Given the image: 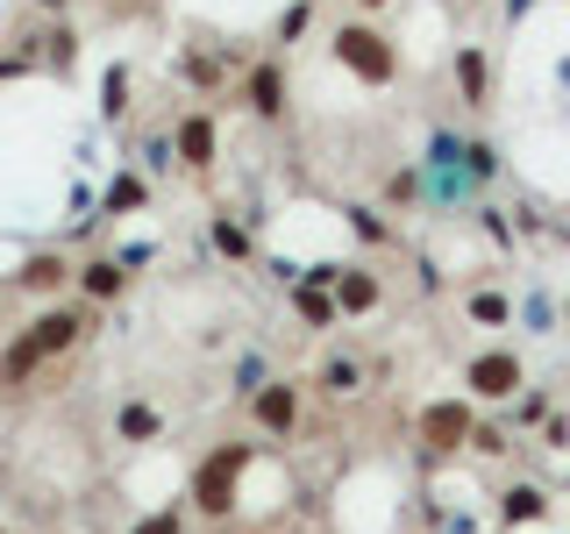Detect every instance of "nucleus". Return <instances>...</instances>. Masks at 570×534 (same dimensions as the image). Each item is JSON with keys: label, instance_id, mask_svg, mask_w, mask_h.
Segmentation results:
<instances>
[{"label": "nucleus", "instance_id": "obj_1", "mask_svg": "<svg viewBox=\"0 0 570 534\" xmlns=\"http://www.w3.org/2000/svg\"><path fill=\"white\" fill-rule=\"evenodd\" d=\"M86 328H94V320H86L79 307H43V314H36L29 328L8 343V349H0V385H8V392H22V385L36 378V370H43L50 356H65V349L79 343Z\"/></svg>", "mask_w": 570, "mask_h": 534}, {"label": "nucleus", "instance_id": "obj_2", "mask_svg": "<svg viewBox=\"0 0 570 534\" xmlns=\"http://www.w3.org/2000/svg\"><path fill=\"white\" fill-rule=\"evenodd\" d=\"M243 463H249V449L243 442H222L200 471H193V506L207 513V521H228V506H236V477H243Z\"/></svg>", "mask_w": 570, "mask_h": 534}, {"label": "nucleus", "instance_id": "obj_3", "mask_svg": "<svg viewBox=\"0 0 570 534\" xmlns=\"http://www.w3.org/2000/svg\"><path fill=\"white\" fill-rule=\"evenodd\" d=\"M335 58H343L364 86H385L392 71H400V50H392L371 22H343V29H335Z\"/></svg>", "mask_w": 570, "mask_h": 534}, {"label": "nucleus", "instance_id": "obj_4", "mask_svg": "<svg viewBox=\"0 0 570 534\" xmlns=\"http://www.w3.org/2000/svg\"><path fill=\"white\" fill-rule=\"evenodd\" d=\"M463 385H471V399L507 406V399H521L528 370H521V356H513V349H478L471 364H463Z\"/></svg>", "mask_w": 570, "mask_h": 534}, {"label": "nucleus", "instance_id": "obj_5", "mask_svg": "<svg viewBox=\"0 0 570 534\" xmlns=\"http://www.w3.org/2000/svg\"><path fill=\"white\" fill-rule=\"evenodd\" d=\"M471 435H478L471 399H435V406H421V442H428V449H463Z\"/></svg>", "mask_w": 570, "mask_h": 534}, {"label": "nucleus", "instance_id": "obj_6", "mask_svg": "<svg viewBox=\"0 0 570 534\" xmlns=\"http://www.w3.org/2000/svg\"><path fill=\"white\" fill-rule=\"evenodd\" d=\"M249 421H257L264 435H293V427H299V385H293V378L257 385V399H249Z\"/></svg>", "mask_w": 570, "mask_h": 534}, {"label": "nucleus", "instance_id": "obj_7", "mask_svg": "<svg viewBox=\"0 0 570 534\" xmlns=\"http://www.w3.org/2000/svg\"><path fill=\"white\" fill-rule=\"evenodd\" d=\"M499 521H507V527L549 521V492H542V485H507V498H499Z\"/></svg>", "mask_w": 570, "mask_h": 534}, {"label": "nucleus", "instance_id": "obj_8", "mask_svg": "<svg viewBox=\"0 0 570 534\" xmlns=\"http://www.w3.org/2000/svg\"><path fill=\"white\" fill-rule=\"evenodd\" d=\"M178 157H186L193 171L214 165V121L207 115H186V121H178Z\"/></svg>", "mask_w": 570, "mask_h": 534}, {"label": "nucleus", "instance_id": "obj_9", "mask_svg": "<svg viewBox=\"0 0 570 534\" xmlns=\"http://www.w3.org/2000/svg\"><path fill=\"white\" fill-rule=\"evenodd\" d=\"M249 107H257L264 121L285 115V79H278V65H257V71H249Z\"/></svg>", "mask_w": 570, "mask_h": 534}, {"label": "nucleus", "instance_id": "obj_10", "mask_svg": "<svg viewBox=\"0 0 570 534\" xmlns=\"http://www.w3.org/2000/svg\"><path fill=\"white\" fill-rule=\"evenodd\" d=\"M335 307H343V314H371V307H379V278H371V271H343V278H335Z\"/></svg>", "mask_w": 570, "mask_h": 534}, {"label": "nucleus", "instance_id": "obj_11", "mask_svg": "<svg viewBox=\"0 0 570 534\" xmlns=\"http://www.w3.org/2000/svg\"><path fill=\"white\" fill-rule=\"evenodd\" d=\"M65 278H71V264H65V257H29L14 285H22V293H65Z\"/></svg>", "mask_w": 570, "mask_h": 534}, {"label": "nucleus", "instance_id": "obj_12", "mask_svg": "<svg viewBox=\"0 0 570 534\" xmlns=\"http://www.w3.org/2000/svg\"><path fill=\"white\" fill-rule=\"evenodd\" d=\"M79 285H86V293H94V299H115L121 285H129V271H121L115 257H94V264H86V271H79Z\"/></svg>", "mask_w": 570, "mask_h": 534}, {"label": "nucleus", "instance_id": "obj_13", "mask_svg": "<svg viewBox=\"0 0 570 534\" xmlns=\"http://www.w3.org/2000/svg\"><path fill=\"white\" fill-rule=\"evenodd\" d=\"M293 307H299V314H307V320H314V328H328V320H335V314H343V307H335V299H328V293H321V285H299V293H293Z\"/></svg>", "mask_w": 570, "mask_h": 534}, {"label": "nucleus", "instance_id": "obj_14", "mask_svg": "<svg viewBox=\"0 0 570 534\" xmlns=\"http://www.w3.org/2000/svg\"><path fill=\"white\" fill-rule=\"evenodd\" d=\"M456 86H463V100H485V50H463L456 58Z\"/></svg>", "mask_w": 570, "mask_h": 534}, {"label": "nucleus", "instance_id": "obj_15", "mask_svg": "<svg viewBox=\"0 0 570 534\" xmlns=\"http://www.w3.org/2000/svg\"><path fill=\"white\" fill-rule=\"evenodd\" d=\"M321 385H328V392H335V399H343V392H356V385H364V370H356V364H350V356H335V364H328V370H321Z\"/></svg>", "mask_w": 570, "mask_h": 534}, {"label": "nucleus", "instance_id": "obj_16", "mask_svg": "<svg viewBox=\"0 0 570 534\" xmlns=\"http://www.w3.org/2000/svg\"><path fill=\"white\" fill-rule=\"evenodd\" d=\"M471 320H485V328H499V320H507V299H499V293H471Z\"/></svg>", "mask_w": 570, "mask_h": 534}, {"label": "nucleus", "instance_id": "obj_17", "mask_svg": "<svg viewBox=\"0 0 570 534\" xmlns=\"http://www.w3.org/2000/svg\"><path fill=\"white\" fill-rule=\"evenodd\" d=\"M214 243H222V249H228V257H249V236H243V228H236V221H214Z\"/></svg>", "mask_w": 570, "mask_h": 534}, {"label": "nucleus", "instance_id": "obj_18", "mask_svg": "<svg viewBox=\"0 0 570 534\" xmlns=\"http://www.w3.org/2000/svg\"><path fill=\"white\" fill-rule=\"evenodd\" d=\"M513 421H528V427H534V421H549V399H542V392H528V399L513 406Z\"/></svg>", "mask_w": 570, "mask_h": 534}, {"label": "nucleus", "instance_id": "obj_19", "mask_svg": "<svg viewBox=\"0 0 570 534\" xmlns=\"http://www.w3.org/2000/svg\"><path fill=\"white\" fill-rule=\"evenodd\" d=\"M121 427H129V435H157V414H150V406H129V421H121Z\"/></svg>", "mask_w": 570, "mask_h": 534}, {"label": "nucleus", "instance_id": "obj_20", "mask_svg": "<svg viewBox=\"0 0 570 534\" xmlns=\"http://www.w3.org/2000/svg\"><path fill=\"white\" fill-rule=\"evenodd\" d=\"M136 534H178V513H171V506H165V513H150V521H142Z\"/></svg>", "mask_w": 570, "mask_h": 534}, {"label": "nucleus", "instance_id": "obj_21", "mask_svg": "<svg viewBox=\"0 0 570 534\" xmlns=\"http://www.w3.org/2000/svg\"><path fill=\"white\" fill-rule=\"evenodd\" d=\"M356 8H385V0H356Z\"/></svg>", "mask_w": 570, "mask_h": 534}, {"label": "nucleus", "instance_id": "obj_22", "mask_svg": "<svg viewBox=\"0 0 570 534\" xmlns=\"http://www.w3.org/2000/svg\"><path fill=\"white\" fill-rule=\"evenodd\" d=\"M521 8H528V0H513V14H521Z\"/></svg>", "mask_w": 570, "mask_h": 534}, {"label": "nucleus", "instance_id": "obj_23", "mask_svg": "<svg viewBox=\"0 0 570 534\" xmlns=\"http://www.w3.org/2000/svg\"><path fill=\"white\" fill-rule=\"evenodd\" d=\"M563 320H570V299H563Z\"/></svg>", "mask_w": 570, "mask_h": 534}]
</instances>
